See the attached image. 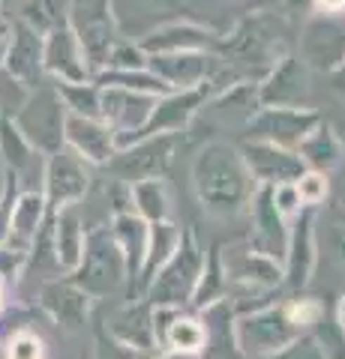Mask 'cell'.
<instances>
[{
	"label": "cell",
	"mask_w": 345,
	"mask_h": 359,
	"mask_svg": "<svg viewBox=\"0 0 345 359\" xmlns=\"http://www.w3.org/2000/svg\"><path fill=\"white\" fill-rule=\"evenodd\" d=\"M193 183L202 207L210 212H237L252 198V174L228 144H207L193 168Z\"/></svg>",
	"instance_id": "1"
},
{
	"label": "cell",
	"mask_w": 345,
	"mask_h": 359,
	"mask_svg": "<svg viewBox=\"0 0 345 359\" xmlns=\"http://www.w3.org/2000/svg\"><path fill=\"white\" fill-rule=\"evenodd\" d=\"M204 269V252L198 249V243L193 237V231L181 233L174 255L160 266V273L153 276L150 299L157 309H177L181 302L193 299L195 285L202 278Z\"/></svg>",
	"instance_id": "2"
},
{
	"label": "cell",
	"mask_w": 345,
	"mask_h": 359,
	"mask_svg": "<svg viewBox=\"0 0 345 359\" xmlns=\"http://www.w3.org/2000/svg\"><path fill=\"white\" fill-rule=\"evenodd\" d=\"M300 339V330L288 320L285 306H264L247 314L235 327V341L247 356H271Z\"/></svg>",
	"instance_id": "3"
},
{
	"label": "cell",
	"mask_w": 345,
	"mask_h": 359,
	"mask_svg": "<svg viewBox=\"0 0 345 359\" xmlns=\"http://www.w3.org/2000/svg\"><path fill=\"white\" fill-rule=\"evenodd\" d=\"M321 123L315 111L306 108H261L252 114V141H267L285 150H297L300 141Z\"/></svg>",
	"instance_id": "4"
},
{
	"label": "cell",
	"mask_w": 345,
	"mask_h": 359,
	"mask_svg": "<svg viewBox=\"0 0 345 359\" xmlns=\"http://www.w3.org/2000/svg\"><path fill=\"white\" fill-rule=\"evenodd\" d=\"M243 165L252 174V180H259L261 186H280V183H294V180L306 171V165L300 162L297 150H285L267 141H249L243 144Z\"/></svg>",
	"instance_id": "5"
},
{
	"label": "cell",
	"mask_w": 345,
	"mask_h": 359,
	"mask_svg": "<svg viewBox=\"0 0 345 359\" xmlns=\"http://www.w3.org/2000/svg\"><path fill=\"white\" fill-rule=\"evenodd\" d=\"M300 51H304V60L309 66L321 72H333L345 60V27L333 15L313 18L304 27Z\"/></svg>",
	"instance_id": "6"
},
{
	"label": "cell",
	"mask_w": 345,
	"mask_h": 359,
	"mask_svg": "<svg viewBox=\"0 0 345 359\" xmlns=\"http://www.w3.org/2000/svg\"><path fill=\"white\" fill-rule=\"evenodd\" d=\"M204 90L193 87V90H171L165 93L157 105H153L148 123L138 132V138H150V135H181L189 120H193L195 108L204 102Z\"/></svg>",
	"instance_id": "7"
},
{
	"label": "cell",
	"mask_w": 345,
	"mask_h": 359,
	"mask_svg": "<svg viewBox=\"0 0 345 359\" xmlns=\"http://www.w3.org/2000/svg\"><path fill=\"white\" fill-rule=\"evenodd\" d=\"M249 207H252V243H255V252H261L273 261L285 257V245H288V231H285V219L282 212L276 210L273 204V192L271 186H261L259 192H252L249 198Z\"/></svg>",
	"instance_id": "8"
},
{
	"label": "cell",
	"mask_w": 345,
	"mask_h": 359,
	"mask_svg": "<svg viewBox=\"0 0 345 359\" xmlns=\"http://www.w3.org/2000/svg\"><path fill=\"white\" fill-rule=\"evenodd\" d=\"M222 269H226V278H231L240 290H271L282 282V269L273 257H267L255 249H231L222 261Z\"/></svg>",
	"instance_id": "9"
},
{
	"label": "cell",
	"mask_w": 345,
	"mask_h": 359,
	"mask_svg": "<svg viewBox=\"0 0 345 359\" xmlns=\"http://www.w3.org/2000/svg\"><path fill=\"white\" fill-rule=\"evenodd\" d=\"M177 135H150V138H138L132 150H126L117 159V171L126 180H157L171 165Z\"/></svg>",
	"instance_id": "10"
},
{
	"label": "cell",
	"mask_w": 345,
	"mask_h": 359,
	"mask_svg": "<svg viewBox=\"0 0 345 359\" xmlns=\"http://www.w3.org/2000/svg\"><path fill=\"white\" fill-rule=\"evenodd\" d=\"M309 93L306 87V66L297 57H285L271 69L259 87V102L264 108H300Z\"/></svg>",
	"instance_id": "11"
},
{
	"label": "cell",
	"mask_w": 345,
	"mask_h": 359,
	"mask_svg": "<svg viewBox=\"0 0 345 359\" xmlns=\"http://www.w3.org/2000/svg\"><path fill=\"white\" fill-rule=\"evenodd\" d=\"M294 231L288 233L285 245V276L288 285L304 287L315 266V231H313V207H304L294 216Z\"/></svg>",
	"instance_id": "12"
},
{
	"label": "cell",
	"mask_w": 345,
	"mask_h": 359,
	"mask_svg": "<svg viewBox=\"0 0 345 359\" xmlns=\"http://www.w3.org/2000/svg\"><path fill=\"white\" fill-rule=\"evenodd\" d=\"M150 69L157 78H162L171 90H193L204 84L210 72V57L202 51H174V54H153Z\"/></svg>",
	"instance_id": "13"
},
{
	"label": "cell",
	"mask_w": 345,
	"mask_h": 359,
	"mask_svg": "<svg viewBox=\"0 0 345 359\" xmlns=\"http://www.w3.org/2000/svg\"><path fill=\"white\" fill-rule=\"evenodd\" d=\"M282 25L273 18H247L243 25L237 27V33L226 42V54H231L235 60H255L261 57L267 48H273L276 36H280Z\"/></svg>",
	"instance_id": "14"
},
{
	"label": "cell",
	"mask_w": 345,
	"mask_h": 359,
	"mask_svg": "<svg viewBox=\"0 0 345 359\" xmlns=\"http://www.w3.org/2000/svg\"><path fill=\"white\" fill-rule=\"evenodd\" d=\"M297 156L309 171L325 174V171H330V168H337L342 162V144H339L337 132H333L327 123H318V126L300 141Z\"/></svg>",
	"instance_id": "15"
},
{
	"label": "cell",
	"mask_w": 345,
	"mask_h": 359,
	"mask_svg": "<svg viewBox=\"0 0 345 359\" xmlns=\"http://www.w3.org/2000/svg\"><path fill=\"white\" fill-rule=\"evenodd\" d=\"M153 105H157V96H144V93H132V90H120L115 87L111 93H105V114L124 129H136L141 132L144 123H148ZM138 138V135H136Z\"/></svg>",
	"instance_id": "16"
},
{
	"label": "cell",
	"mask_w": 345,
	"mask_h": 359,
	"mask_svg": "<svg viewBox=\"0 0 345 359\" xmlns=\"http://www.w3.org/2000/svg\"><path fill=\"white\" fill-rule=\"evenodd\" d=\"M214 33L202 30L195 25H171L157 30L153 36L144 39V51L153 54H174V51H202L207 45H214Z\"/></svg>",
	"instance_id": "17"
},
{
	"label": "cell",
	"mask_w": 345,
	"mask_h": 359,
	"mask_svg": "<svg viewBox=\"0 0 345 359\" xmlns=\"http://www.w3.org/2000/svg\"><path fill=\"white\" fill-rule=\"evenodd\" d=\"M177 243H181V228H174L171 222H153L148 231V249H144V282H150L153 273L174 255Z\"/></svg>",
	"instance_id": "18"
},
{
	"label": "cell",
	"mask_w": 345,
	"mask_h": 359,
	"mask_svg": "<svg viewBox=\"0 0 345 359\" xmlns=\"http://www.w3.org/2000/svg\"><path fill=\"white\" fill-rule=\"evenodd\" d=\"M157 339H162L165 344L171 347L177 353H198L207 341V332L204 327L198 323L195 318H181V314H171V323H165V327L157 332Z\"/></svg>",
	"instance_id": "19"
},
{
	"label": "cell",
	"mask_w": 345,
	"mask_h": 359,
	"mask_svg": "<svg viewBox=\"0 0 345 359\" xmlns=\"http://www.w3.org/2000/svg\"><path fill=\"white\" fill-rule=\"evenodd\" d=\"M129 195L136 198V207L141 210L144 219L150 222H162L169 219V195H165V183L157 177V180H138L132 183Z\"/></svg>",
	"instance_id": "20"
},
{
	"label": "cell",
	"mask_w": 345,
	"mask_h": 359,
	"mask_svg": "<svg viewBox=\"0 0 345 359\" xmlns=\"http://www.w3.org/2000/svg\"><path fill=\"white\" fill-rule=\"evenodd\" d=\"M117 233L126 245V266L138 269L144 264V249H148V228H144V222L132 219V216H120L117 219Z\"/></svg>",
	"instance_id": "21"
},
{
	"label": "cell",
	"mask_w": 345,
	"mask_h": 359,
	"mask_svg": "<svg viewBox=\"0 0 345 359\" xmlns=\"http://www.w3.org/2000/svg\"><path fill=\"white\" fill-rule=\"evenodd\" d=\"M202 276L204 278H198V285H195V294H193V302L198 309H204L210 306L216 297H222V287L228 285V278H226V269H222V257L214 252L210 255V261L207 266L202 269Z\"/></svg>",
	"instance_id": "22"
},
{
	"label": "cell",
	"mask_w": 345,
	"mask_h": 359,
	"mask_svg": "<svg viewBox=\"0 0 345 359\" xmlns=\"http://www.w3.org/2000/svg\"><path fill=\"white\" fill-rule=\"evenodd\" d=\"M72 138L75 144L91 156V159H108L111 156V132L103 129V126H93V123H82L75 120L72 123Z\"/></svg>",
	"instance_id": "23"
},
{
	"label": "cell",
	"mask_w": 345,
	"mask_h": 359,
	"mask_svg": "<svg viewBox=\"0 0 345 359\" xmlns=\"http://www.w3.org/2000/svg\"><path fill=\"white\" fill-rule=\"evenodd\" d=\"M259 87L255 84H235L228 90L226 96L216 102V108H222V111H247V114H255L259 111Z\"/></svg>",
	"instance_id": "24"
},
{
	"label": "cell",
	"mask_w": 345,
	"mask_h": 359,
	"mask_svg": "<svg viewBox=\"0 0 345 359\" xmlns=\"http://www.w3.org/2000/svg\"><path fill=\"white\" fill-rule=\"evenodd\" d=\"M294 186H297V195H300V204L304 207H318L327 195V180L318 171H304L294 180Z\"/></svg>",
	"instance_id": "25"
},
{
	"label": "cell",
	"mask_w": 345,
	"mask_h": 359,
	"mask_svg": "<svg viewBox=\"0 0 345 359\" xmlns=\"http://www.w3.org/2000/svg\"><path fill=\"white\" fill-rule=\"evenodd\" d=\"M285 314L297 330H306V327H315V320L325 314V309H321V302H315V299H297L292 306H285Z\"/></svg>",
	"instance_id": "26"
},
{
	"label": "cell",
	"mask_w": 345,
	"mask_h": 359,
	"mask_svg": "<svg viewBox=\"0 0 345 359\" xmlns=\"http://www.w3.org/2000/svg\"><path fill=\"white\" fill-rule=\"evenodd\" d=\"M271 192H273V204H276V210L282 212V219L297 216V212L304 210V204H300V195H297V186H294V183L271 186Z\"/></svg>",
	"instance_id": "27"
},
{
	"label": "cell",
	"mask_w": 345,
	"mask_h": 359,
	"mask_svg": "<svg viewBox=\"0 0 345 359\" xmlns=\"http://www.w3.org/2000/svg\"><path fill=\"white\" fill-rule=\"evenodd\" d=\"M42 356V344L37 335H18V339L13 341V347H9V359H39Z\"/></svg>",
	"instance_id": "28"
},
{
	"label": "cell",
	"mask_w": 345,
	"mask_h": 359,
	"mask_svg": "<svg viewBox=\"0 0 345 359\" xmlns=\"http://www.w3.org/2000/svg\"><path fill=\"white\" fill-rule=\"evenodd\" d=\"M330 252L345 266V224H330Z\"/></svg>",
	"instance_id": "29"
},
{
	"label": "cell",
	"mask_w": 345,
	"mask_h": 359,
	"mask_svg": "<svg viewBox=\"0 0 345 359\" xmlns=\"http://www.w3.org/2000/svg\"><path fill=\"white\" fill-rule=\"evenodd\" d=\"M315 9H321V15H342L345 13V0H313Z\"/></svg>",
	"instance_id": "30"
},
{
	"label": "cell",
	"mask_w": 345,
	"mask_h": 359,
	"mask_svg": "<svg viewBox=\"0 0 345 359\" xmlns=\"http://www.w3.org/2000/svg\"><path fill=\"white\" fill-rule=\"evenodd\" d=\"M330 75H333V87H337L339 93H345V60H342V63H339V66H337V69H333Z\"/></svg>",
	"instance_id": "31"
},
{
	"label": "cell",
	"mask_w": 345,
	"mask_h": 359,
	"mask_svg": "<svg viewBox=\"0 0 345 359\" xmlns=\"http://www.w3.org/2000/svg\"><path fill=\"white\" fill-rule=\"evenodd\" d=\"M339 327H342V332H345V299H342V306H339Z\"/></svg>",
	"instance_id": "32"
},
{
	"label": "cell",
	"mask_w": 345,
	"mask_h": 359,
	"mask_svg": "<svg viewBox=\"0 0 345 359\" xmlns=\"http://www.w3.org/2000/svg\"><path fill=\"white\" fill-rule=\"evenodd\" d=\"M339 204H342V207H345V192H342V198H339Z\"/></svg>",
	"instance_id": "33"
}]
</instances>
